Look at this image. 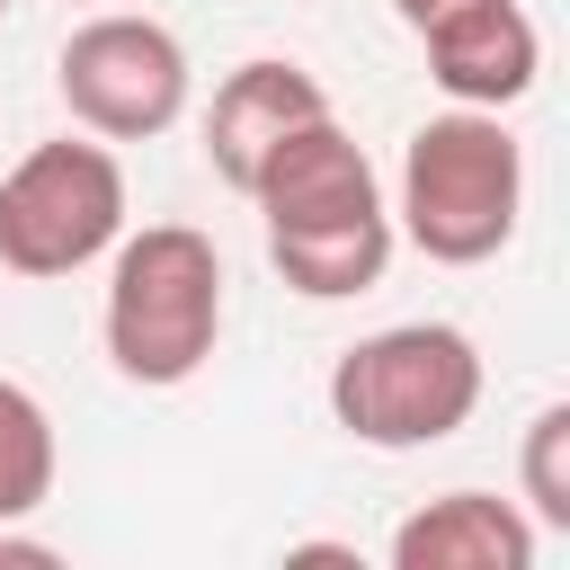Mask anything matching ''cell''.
I'll list each match as a JSON object with an SVG mask.
<instances>
[{
  "label": "cell",
  "mask_w": 570,
  "mask_h": 570,
  "mask_svg": "<svg viewBox=\"0 0 570 570\" xmlns=\"http://www.w3.org/2000/svg\"><path fill=\"white\" fill-rule=\"evenodd\" d=\"M401 240L436 267H481L517 240L525 214V151L499 125V107H445L401 151Z\"/></svg>",
  "instance_id": "cell-1"
},
{
  "label": "cell",
  "mask_w": 570,
  "mask_h": 570,
  "mask_svg": "<svg viewBox=\"0 0 570 570\" xmlns=\"http://www.w3.org/2000/svg\"><path fill=\"white\" fill-rule=\"evenodd\" d=\"M223 338V249L196 223H142L116 232L107 267V356L125 383L169 392L187 383Z\"/></svg>",
  "instance_id": "cell-2"
},
{
  "label": "cell",
  "mask_w": 570,
  "mask_h": 570,
  "mask_svg": "<svg viewBox=\"0 0 570 570\" xmlns=\"http://www.w3.org/2000/svg\"><path fill=\"white\" fill-rule=\"evenodd\" d=\"M481 410V347L454 321H401L330 365V419L374 454L445 445Z\"/></svg>",
  "instance_id": "cell-3"
},
{
  "label": "cell",
  "mask_w": 570,
  "mask_h": 570,
  "mask_svg": "<svg viewBox=\"0 0 570 570\" xmlns=\"http://www.w3.org/2000/svg\"><path fill=\"white\" fill-rule=\"evenodd\" d=\"M125 232V169L107 142H36L0 178V267L9 276H71L107 258Z\"/></svg>",
  "instance_id": "cell-4"
},
{
  "label": "cell",
  "mask_w": 570,
  "mask_h": 570,
  "mask_svg": "<svg viewBox=\"0 0 570 570\" xmlns=\"http://www.w3.org/2000/svg\"><path fill=\"white\" fill-rule=\"evenodd\" d=\"M53 89L71 107L80 134L98 142H151L187 116V45L160 27V18H134V9H98L62 36V62H53Z\"/></svg>",
  "instance_id": "cell-5"
},
{
  "label": "cell",
  "mask_w": 570,
  "mask_h": 570,
  "mask_svg": "<svg viewBox=\"0 0 570 570\" xmlns=\"http://www.w3.org/2000/svg\"><path fill=\"white\" fill-rule=\"evenodd\" d=\"M249 205L267 214V232H312V223H356V214H392L383 205V178L365 160V142L321 107L303 116L249 178Z\"/></svg>",
  "instance_id": "cell-6"
},
{
  "label": "cell",
  "mask_w": 570,
  "mask_h": 570,
  "mask_svg": "<svg viewBox=\"0 0 570 570\" xmlns=\"http://www.w3.org/2000/svg\"><path fill=\"white\" fill-rule=\"evenodd\" d=\"M419 45H428V80L454 107H517L543 71V36L517 0H454L419 27Z\"/></svg>",
  "instance_id": "cell-7"
},
{
  "label": "cell",
  "mask_w": 570,
  "mask_h": 570,
  "mask_svg": "<svg viewBox=\"0 0 570 570\" xmlns=\"http://www.w3.org/2000/svg\"><path fill=\"white\" fill-rule=\"evenodd\" d=\"M321 107H330V89H321L303 62H276V53L240 62V71L214 89V107H205V160H214V178H223L232 196H249L258 160H267L303 116H321Z\"/></svg>",
  "instance_id": "cell-8"
},
{
  "label": "cell",
  "mask_w": 570,
  "mask_h": 570,
  "mask_svg": "<svg viewBox=\"0 0 570 570\" xmlns=\"http://www.w3.org/2000/svg\"><path fill=\"white\" fill-rule=\"evenodd\" d=\"M392 570H534V517L490 490H445L392 525Z\"/></svg>",
  "instance_id": "cell-9"
},
{
  "label": "cell",
  "mask_w": 570,
  "mask_h": 570,
  "mask_svg": "<svg viewBox=\"0 0 570 570\" xmlns=\"http://www.w3.org/2000/svg\"><path fill=\"white\" fill-rule=\"evenodd\" d=\"M392 240H401V232H392V214H356V223L267 232V258H276V276H285L294 294H312V303H347V294L383 285Z\"/></svg>",
  "instance_id": "cell-10"
},
{
  "label": "cell",
  "mask_w": 570,
  "mask_h": 570,
  "mask_svg": "<svg viewBox=\"0 0 570 570\" xmlns=\"http://www.w3.org/2000/svg\"><path fill=\"white\" fill-rule=\"evenodd\" d=\"M53 472H62V445H53L45 401L0 374V525L36 517V508L53 499Z\"/></svg>",
  "instance_id": "cell-11"
},
{
  "label": "cell",
  "mask_w": 570,
  "mask_h": 570,
  "mask_svg": "<svg viewBox=\"0 0 570 570\" xmlns=\"http://www.w3.org/2000/svg\"><path fill=\"white\" fill-rule=\"evenodd\" d=\"M517 481H525V517L552 525V534H570V401H543L525 419Z\"/></svg>",
  "instance_id": "cell-12"
},
{
  "label": "cell",
  "mask_w": 570,
  "mask_h": 570,
  "mask_svg": "<svg viewBox=\"0 0 570 570\" xmlns=\"http://www.w3.org/2000/svg\"><path fill=\"white\" fill-rule=\"evenodd\" d=\"M392 9H401V27H428V18H436V9H454V0H392Z\"/></svg>",
  "instance_id": "cell-13"
},
{
  "label": "cell",
  "mask_w": 570,
  "mask_h": 570,
  "mask_svg": "<svg viewBox=\"0 0 570 570\" xmlns=\"http://www.w3.org/2000/svg\"><path fill=\"white\" fill-rule=\"evenodd\" d=\"M0 18H9V0H0Z\"/></svg>",
  "instance_id": "cell-14"
}]
</instances>
